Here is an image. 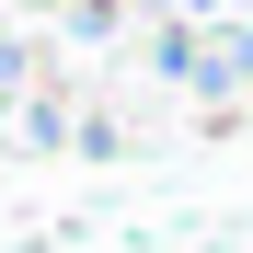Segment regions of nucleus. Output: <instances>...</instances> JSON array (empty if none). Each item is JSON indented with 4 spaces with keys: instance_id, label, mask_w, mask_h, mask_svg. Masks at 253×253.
Masks as SVG:
<instances>
[{
    "instance_id": "f03ea898",
    "label": "nucleus",
    "mask_w": 253,
    "mask_h": 253,
    "mask_svg": "<svg viewBox=\"0 0 253 253\" xmlns=\"http://www.w3.org/2000/svg\"><path fill=\"white\" fill-rule=\"evenodd\" d=\"M150 81L196 92V81H207V35H196V23H161V35H150Z\"/></svg>"
},
{
    "instance_id": "f257e3e1",
    "label": "nucleus",
    "mask_w": 253,
    "mask_h": 253,
    "mask_svg": "<svg viewBox=\"0 0 253 253\" xmlns=\"http://www.w3.org/2000/svg\"><path fill=\"white\" fill-rule=\"evenodd\" d=\"M196 92L207 104H242L253 92V23H219V35H207V81H196Z\"/></svg>"
},
{
    "instance_id": "423d86ee",
    "label": "nucleus",
    "mask_w": 253,
    "mask_h": 253,
    "mask_svg": "<svg viewBox=\"0 0 253 253\" xmlns=\"http://www.w3.org/2000/svg\"><path fill=\"white\" fill-rule=\"evenodd\" d=\"M196 12H253V0H196Z\"/></svg>"
},
{
    "instance_id": "7ed1b4c3",
    "label": "nucleus",
    "mask_w": 253,
    "mask_h": 253,
    "mask_svg": "<svg viewBox=\"0 0 253 253\" xmlns=\"http://www.w3.org/2000/svg\"><path fill=\"white\" fill-rule=\"evenodd\" d=\"M69 126H81V115H69L58 92H23V104H12V138H23V150H69Z\"/></svg>"
},
{
    "instance_id": "39448f33",
    "label": "nucleus",
    "mask_w": 253,
    "mask_h": 253,
    "mask_svg": "<svg viewBox=\"0 0 253 253\" xmlns=\"http://www.w3.org/2000/svg\"><path fill=\"white\" fill-rule=\"evenodd\" d=\"M23 92H35V46L0 23V104H23Z\"/></svg>"
},
{
    "instance_id": "20e7f679",
    "label": "nucleus",
    "mask_w": 253,
    "mask_h": 253,
    "mask_svg": "<svg viewBox=\"0 0 253 253\" xmlns=\"http://www.w3.org/2000/svg\"><path fill=\"white\" fill-rule=\"evenodd\" d=\"M58 23H69V35H81V46H104V35H115V23H126V0H58Z\"/></svg>"
}]
</instances>
